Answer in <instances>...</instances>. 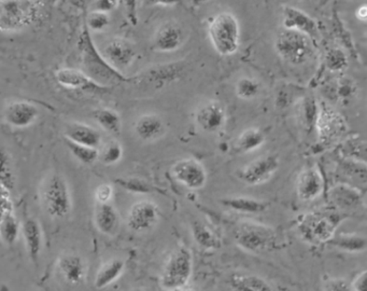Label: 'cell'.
<instances>
[{
	"label": "cell",
	"mask_w": 367,
	"mask_h": 291,
	"mask_svg": "<svg viewBox=\"0 0 367 291\" xmlns=\"http://www.w3.org/2000/svg\"><path fill=\"white\" fill-rule=\"evenodd\" d=\"M208 35L214 50L223 57L233 55L239 49V23L231 12H221L216 15L210 22Z\"/></svg>",
	"instance_id": "6da1fadb"
},
{
	"label": "cell",
	"mask_w": 367,
	"mask_h": 291,
	"mask_svg": "<svg viewBox=\"0 0 367 291\" xmlns=\"http://www.w3.org/2000/svg\"><path fill=\"white\" fill-rule=\"evenodd\" d=\"M80 45L81 50H82L85 74L92 78L93 80L96 81L100 86L101 84H116V83L128 81V79L121 76L120 73L111 67L107 63L106 59L100 57L98 52L95 50L87 27L83 31Z\"/></svg>",
	"instance_id": "7a4b0ae2"
},
{
	"label": "cell",
	"mask_w": 367,
	"mask_h": 291,
	"mask_svg": "<svg viewBox=\"0 0 367 291\" xmlns=\"http://www.w3.org/2000/svg\"><path fill=\"white\" fill-rule=\"evenodd\" d=\"M235 241L244 251L259 255L275 248L277 235L269 225L245 221L236 229Z\"/></svg>",
	"instance_id": "3957f363"
},
{
	"label": "cell",
	"mask_w": 367,
	"mask_h": 291,
	"mask_svg": "<svg viewBox=\"0 0 367 291\" xmlns=\"http://www.w3.org/2000/svg\"><path fill=\"white\" fill-rule=\"evenodd\" d=\"M278 55L291 65L306 63L313 54V39L309 36L297 31H285L279 33L275 41Z\"/></svg>",
	"instance_id": "277c9868"
},
{
	"label": "cell",
	"mask_w": 367,
	"mask_h": 291,
	"mask_svg": "<svg viewBox=\"0 0 367 291\" xmlns=\"http://www.w3.org/2000/svg\"><path fill=\"white\" fill-rule=\"evenodd\" d=\"M193 274V256L190 249L180 246L170 255L163 271L160 284L166 290L174 291L186 287Z\"/></svg>",
	"instance_id": "5b68a950"
},
{
	"label": "cell",
	"mask_w": 367,
	"mask_h": 291,
	"mask_svg": "<svg viewBox=\"0 0 367 291\" xmlns=\"http://www.w3.org/2000/svg\"><path fill=\"white\" fill-rule=\"evenodd\" d=\"M43 207L53 218H64L69 215L73 207L70 191L63 176L54 174L47 178L43 188Z\"/></svg>",
	"instance_id": "8992f818"
},
{
	"label": "cell",
	"mask_w": 367,
	"mask_h": 291,
	"mask_svg": "<svg viewBox=\"0 0 367 291\" xmlns=\"http://www.w3.org/2000/svg\"><path fill=\"white\" fill-rule=\"evenodd\" d=\"M341 223L340 216L313 214L305 216L299 225L301 237L311 244L330 243L335 237L337 227Z\"/></svg>",
	"instance_id": "52a82bcc"
},
{
	"label": "cell",
	"mask_w": 367,
	"mask_h": 291,
	"mask_svg": "<svg viewBox=\"0 0 367 291\" xmlns=\"http://www.w3.org/2000/svg\"><path fill=\"white\" fill-rule=\"evenodd\" d=\"M33 1H1L0 27L3 31H17L33 24L38 17V5Z\"/></svg>",
	"instance_id": "ba28073f"
},
{
	"label": "cell",
	"mask_w": 367,
	"mask_h": 291,
	"mask_svg": "<svg viewBox=\"0 0 367 291\" xmlns=\"http://www.w3.org/2000/svg\"><path fill=\"white\" fill-rule=\"evenodd\" d=\"M315 128L318 130L319 138L324 144L334 142L346 132L345 120L334 108L327 104L319 105V114Z\"/></svg>",
	"instance_id": "9c48e42d"
},
{
	"label": "cell",
	"mask_w": 367,
	"mask_h": 291,
	"mask_svg": "<svg viewBox=\"0 0 367 291\" xmlns=\"http://www.w3.org/2000/svg\"><path fill=\"white\" fill-rule=\"evenodd\" d=\"M279 168V160L277 156H269L257 158L255 161L246 165L240 171L239 179L246 185L259 186L269 181Z\"/></svg>",
	"instance_id": "30bf717a"
},
{
	"label": "cell",
	"mask_w": 367,
	"mask_h": 291,
	"mask_svg": "<svg viewBox=\"0 0 367 291\" xmlns=\"http://www.w3.org/2000/svg\"><path fill=\"white\" fill-rule=\"evenodd\" d=\"M172 175L188 189H200L207 183L205 167L194 159H184L177 162L172 167Z\"/></svg>",
	"instance_id": "8fae6325"
},
{
	"label": "cell",
	"mask_w": 367,
	"mask_h": 291,
	"mask_svg": "<svg viewBox=\"0 0 367 291\" xmlns=\"http://www.w3.org/2000/svg\"><path fill=\"white\" fill-rule=\"evenodd\" d=\"M158 207L151 201L135 203L130 209L128 225L135 232H146L152 229L158 221Z\"/></svg>",
	"instance_id": "7c38bea8"
},
{
	"label": "cell",
	"mask_w": 367,
	"mask_h": 291,
	"mask_svg": "<svg viewBox=\"0 0 367 291\" xmlns=\"http://www.w3.org/2000/svg\"><path fill=\"white\" fill-rule=\"evenodd\" d=\"M195 120L202 130L207 133L218 132L225 124V108L221 103L212 100L198 109Z\"/></svg>",
	"instance_id": "4fadbf2b"
},
{
	"label": "cell",
	"mask_w": 367,
	"mask_h": 291,
	"mask_svg": "<svg viewBox=\"0 0 367 291\" xmlns=\"http://www.w3.org/2000/svg\"><path fill=\"white\" fill-rule=\"evenodd\" d=\"M104 59L114 69L126 68L136 59V51L125 39H114L105 47Z\"/></svg>",
	"instance_id": "5bb4252c"
},
{
	"label": "cell",
	"mask_w": 367,
	"mask_h": 291,
	"mask_svg": "<svg viewBox=\"0 0 367 291\" xmlns=\"http://www.w3.org/2000/svg\"><path fill=\"white\" fill-rule=\"evenodd\" d=\"M322 191L323 179L318 170L307 167L301 172L297 180V194L301 201H313Z\"/></svg>",
	"instance_id": "9a60e30c"
},
{
	"label": "cell",
	"mask_w": 367,
	"mask_h": 291,
	"mask_svg": "<svg viewBox=\"0 0 367 291\" xmlns=\"http://www.w3.org/2000/svg\"><path fill=\"white\" fill-rule=\"evenodd\" d=\"M55 76L59 84L66 88L77 89L87 92H101L106 90V87L100 86L85 73L78 69L61 68L57 71Z\"/></svg>",
	"instance_id": "2e32d148"
},
{
	"label": "cell",
	"mask_w": 367,
	"mask_h": 291,
	"mask_svg": "<svg viewBox=\"0 0 367 291\" xmlns=\"http://www.w3.org/2000/svg\"><path fill=\"white\" fill-rule=\"evenodd\" d=\"M37 117V107L24 100L10 103L5 109L6 122L13 128H29Z\"/></svg>",
	"instance_id": "e0dca14e"
},
{
	"label": "cell",
	"mask_w": 367,
	"mask_h": 291,
	"mask_svg": "<svg viewBox=\"0 0 367 291\" xmlns=\"http://www.w3.org/2000/svg\"><path fill=\"white\" fill-rule=\"evenodd\" d=\"M283 25L285 29L301 31L309 36L311 39L315 38L318 35L315 20L297 8L290 6L283 8Z\"/></svg>",
	"instance_id": "ac0fdd59"
},
{
	"label": "cell",
	"mask_w": 367,
	"mask_h": 291,
	"mask_svg": "<svg viewBox=\"0 0 367 291\" xmlns=\"http://www.w3.org/2000/svg\"><path fill=\"white\" fill-rule=\"evenodd\" d=\"M57 269L64 280L71 285L81 284L87 276V264L82 257L75 253H66L59 257Z\"/></svg>",
	"instance_id": "d6986e66"
},
{
	"label": "cell",
	"mask_w": 367,
	"mask_h": 291,
	"mask_svg": "<svg viewBox=\"0 0 367 291\" xmlns=\"http://www.w3.org/2000/svg\"><path fill=\"white\" fill-rule=\"evenodd\" d=\"M184 41L181 29L176 23L168 22L156 31L154 47L160 52H172L179 49Z\"/></svg>",
	"instance_id": "ffe728a7"
},
{
	"label": "cell",
	"mask_w": 367,
	"mask_h": 291,
	"mask_svg": "<svg viewBox=\"0 0 367 291\" xmlns=\"http://www.w3.org/2000/svg\"><path fill=\"white\" fill-rule=\"evenodd\" d=\"M22 232L29 258L37 264L43 251V231L40 225L33 218H27L22 225Z\"/></svg>",
	"instance_id": "44dd1931"
},
{
	"label": "cell",
	"mask_w": 367,
	"mask_h": 291,
	"mask_svg": "<svg viewBox=\"0 0 367 291\" xmlns=\"http://www.w3.org/2000/svg\"><path fill=\"white\" fill-rule=\"evenodd\" d=\"M94 223L99 232L111 237L118 231L120 217L110 203L98 204L95 209Z\"/></svg>",
	"instance_id": "7402d4cb"
},
{
	"label": "cell",
	"mask_w": 367,
	"mask_h": 291,
	"mask_svg": "<svg viewBox=\"0 0 367 291\" xmlns=\"http://www.w3.org/2000/svg\"><path fill=\"white\" fill-rule=\"evenodd\" d=\"M65 137L75 144L91 148L98 147L101 142L100 133L92 126L82 124H69L65 130Z\"/></svg>",
	"instance_id": "603a6c76"
},
{
	"label": "cell",
	"mask_w": 367,
	"mask_h": 291,
	"mask_svg": "<svg viewBox=\"0 0 367 291\" xmlns=\"http://www.w3.org/2000/svg\"><path fill=\"white\" fill-rule=\"evenodd\" d=\"M135 132L140 140L151 142L164 135L165 124L156 114H144L135 124Z\"/></svg>",
	"instance_id": "cb8c5ba5"
},
{
	"label": "cell",
	"mask_w": 367,
	"mask_h": 291,
	"mask_svg": "<svg viewBox=\"0 0 367 291\" xmlns=\"http://www.w3.org/2000/svg\"><path fill=\"white\" fill-rule=\"evenodd\" d=\"M232 291H274L271 285L259 275L234 273L230 276Z\"/></svg>",
	"instance_id": "d4e9b609"
},
{
	"label": "cell",
	"mask_w": 367,
	"mask_h": 291,
	"mask_svg": "<svg viewBox=\"0 0 367 291\" xmlns=\"http://www.w3.org/2000/svg\"><path fill=\"white\" fill-rule=\"evenodd\" d=\"M186 66L184 63H170V64L158 65L149 70V77L156 84H167L179 80L184 76Z\"/></svg>",
	"instance_id": "484cf974"
},
{
	"label": "cell",
	"mask_w": 367,
	"mask_h": 291,
	"mask_svg": "<svg viewBox=\"0 0 367 291\" xmlns=\"http://www.w3.org/2000/svg\"><path fill=\"white\" fill-rule=\"evenodd\" d=\"M125 262L121 259H112L105 263L95 276L94 286L97 289H104L119 280L124 273Z\"/></svg>",
	"instance_id": "4316f807"
},
{
	"label": "cell",
	"mask_w": 367,
	"mask_h": 291,
	"mask_svg": "<svg viewBox=\"0 0 367 291\" xmlns=\"http://www.w3.org/2000/svg\"><path fill=\"white\" fill-rule=\"evenodd\" d=\"M192 237L198 246L207 251H216L221 248L222 241L220 237L202 221H195L191 225Z\"/></svg>",
	"instance_id": "83f0119b"
},
{
	"label": "cell",
	"mask_w": 367,
	"mask_h": 291,
	"mask_svg": "<svg viewBox=\"0 0 367 291\" xmlns=\"http://www.w3.org/2000/svg\"><path fill=\"white\" fill-rule=\"evenodd\" d=\"M267 136L263 130L257 128H248L240 134L235 142V150L238 154H250L259 149L265 144Z\"/></svg>",
	"instance_id": "f1b7e54d"
},
{
	"label": "cell",
	"mask_w": 367,
	"mask_h": 291,
	"mask_svg": "<svg viewBox=\"0 0 367 291\" xmlns=\"http://www.w3.org/2000/svg\"><path fill=\"white\" fill-rule=\"evenodd\" d=\"M222 205L241 214H261L267 211L269 204L250 197H227L221 200Z\"/></svg>",
	"instance_id": "f546056e"
},
{
	"label": "cell",
	"mask_w": 367,
	"mask_h": 291,
	"mask_svg": "<svg viewBox=\"0 0 367 291\" xmlns=\"http://www.w3.org/2000/svg\"><path fill=\"white\" fill-rule=\"evenodd\" d=\"M339 251H346L350 253H359L367 248V239L364 237L358 234H341L335 235L332 241L329 243Z\"/></svg>",
	"instance_id": "4dcf8cb0"
},
{
	"label": "cell",
	"mask_w": 367,
	"mask_h": 291,
	"mask_svg": "<svg viewBox=\"0 0 367 291\" xmlns=\"http://www.w3.org/2000/svg\"><path fill=\"white\" fill-rule=\"evenodd\" d=\"M20 230V223L15 213L1 214L0 235L6 245L12 246L15 244L19 237Z\"/></svg>",
	"instance_id": "1f68e13d"
},
{
	"label": "cell",
	"mask_w": 367,
	"mask_h": 291,
	"mask_svg": "<svg viewBox=\"0 0 367 291\" xmlns=\"http://www.w3.org/2000/svg\"><path fill=\"white\" fill-rule=\"evenodd\" d=\"M97 124L107 132L118 136L121 133V118L114 110L109 108L98 109L94 112Z\"/></svg>",
	"instance_id": "d6a6232c"
},
{
	"label": "cell",
	"mask_w": 367,
	"mask_h": 291,
	"mask_svg": "<svg viewBox=\"0 0 367 291\" xmlns=\"http://www.w3.org/2000/svg\"><path fill=\"white\" fill-rule=\"evenodd\" d=\"M331 197L333 201L344 209H349L352 206L358 205L360 203V193L352 188L347 186H337L331 191Z\"/></svg>",
	"instance_id": "836d02e7"
},
{
	"label": "cell",
	"mask_w": 367,
	"mask_h": 291,
	"mask_svg": "<svg viewBox=\"0 0 367 291\" xmlns=\"http://www.w3.org/2000/svg\"><path fill=\"white\" fill-rule=\"evenodd\" d=\"M260 92H261V84L255 79L245 77L239 79L236 83V95L240 100H255L259 96Z\"/></svg>",
	"instance_id": "e575fe53"
},
{
	"label": "cell",
	"mask_w": 367,
	"mask_h": 291,
	"mask_svg": "<svg viewBox=\"0 0 367 291\" xmlns=\"http://www.w3.org/2000/svg\"><path fill=\"white\" fill-rule=\"evenodd\" d=\"M66 144L73 156L81 163L89 165V164H93L97 159H99L100 152L97 150V148L87 147L83 144H75L68 140H66Z\"/></svg>",
	"instance_id": "d590c367"
},
{
	"label": "cell",
	"mask_w": 367,
	"mask_h": 291,
	"mask_svg": "<svg viewBox=\"0 0 367 291\" xmlns=\"http://www.w3.org/2000/svg\"><path fill=\"white\" fill-rule=\"evenodd\" d=\"M0 185L6 189L15 188V176L12 166L11 156L9 152L3 150L1 152V170H0Z\"/></svg>",
	"instance_id": "8d00e7d4"
},
{
	"label": "cell",
	"mask_w": 367,
	"mask_h": 291,
	"mask_svg": "<svg viewBox=\"0 0 367 291\" xmlns=\"http://www.w3.org/2000/svg\"><path fill=\"white\" fill-rule=\"evenodd\" d=\"M325 65L333 73H339L348 67V57L339 47H333L325 55Z\"/></svg>",
	"instance_id": "74e56055"
},
{
	"label": "cell",
	"mask_w": 367,
	"mask_h": 291,
	"mask_svg": "<svg viewBox=\"0 0 367 291\" xmlns=\"http://www.w3.org/2000/svg\"><path fill=\"white\" fill-rule=\"evenodd\" d=\"M319 114V105L315 103L313 97H307L304 100L303 106H301V119H303V124L307 130H313L315 128V122L318 119Z\"/></svg>",
	"instance_id": "f35d334b"
},
{
	"label": "cell",
	"mask_w": 367,
	"mask_h": 291,
	"mask_svg": "<svg viewBox=\"0 0 367 291\" xmlns=\"http://www.w3.org/2000/svg\"><path fill=\"white\" fill-rule=\"evenodd\" d=\"M123 156V148L119 142H111L104 148L103 152L99 154V159L107 165L118 163Z\"/></svg>",
	"instance_id": "ab89813d"
},
{
	"label": "cell",
	"mask_w": 367,
	"mask_h": 291,
	"mask_svg": "<svg viewBox=\"0 0 367 291\" xmlns=\"http://www.w3.org/2000/svg\"><path fill=\"white\" fill-rule=\"evenodd\" d=\"M110 24L109 13L105 12L94 11L87 17V29L93 31H104Z\"/></svg>",
	"instance_id": "60d3db41"
},
{
	"label": "cell",
	"mask_w": 367,
	"mask_h": 291,
	"mask_svg": "<svg viewBox=\"0 0 367 291\" xmlns=\"http://www.w3.org/2000/svg\"><path fill=\"white\" fill-rule=\"evenodd\" d=\"M117 183L120 184L124 189L135 193H148L151 191V187L139 178H130V179H118Z\"/></svg>",
	"instance_id": "b9f144b4"
},
{
	"label": "cell",
	"mask_w": 367,
	"mask_h": 291,
	"mask_svg": "<svg viewBox=\"0 0 367 291\" xmlns=\"http://www.w3.org/2000/svg\"><path fill=\"white\" fill-rule=\"evenodd\" d=\"M113 197V187L109 184H103L97 187L95 191V197H96L97 203L98 204H108L110 203L111 199Z\"/></svg>",
	"instance_id": "7bdbcfd3"
},
{
	"label": "cell",
	"mask_w": 367,
	"mask_h": 291,
	"mask_svg": "<svg viewBox=\"0 0 367 291\" xmlns=\"http://www.w3.org/2000/svg\"><path fill=\"white\" fill-rule=\"evenodd\" d=\"M327 291H353V289L344 278H333L327 283Z\"/></svg>",
	"instance_id": "ee69618b"
},
{
	"label": "cell",
	"mask_w": 367,
	"mask_h": 291,
	"mask_svg": "<svg viewBox=\"0 0 367 291\" xmlns=\"http://www.w3.org/2000/svg\"><path fill=\"white\" fill-rule=\"evenodd\" d=\"M351 286L353 291H367V270L362 271L360 274L357 275Z\"/></svg>",
	"instance_id": "f6af8a7d"
},
{
	"label": "cell",
	"mask_w": 367,
	"mask_h": 291,
	"mask_svg": "<svg viewBox=\"0 0 367 291\" xmlns=\"http://www.w3.org/2000/svg\"><path fill=\"white\" fill-rule=\"evenodd\" d=\"M119 1H112V0H101L97 3V11L109 13L111 10L116 9L118 7Z\"/></svg>",
	"instance_id": "bcb514c9"
},
{
	"label": "cell",
	"mask_w": 367,
	"mask_h": 291,
	"mask_svg": "<svg viewBox=\"0 0 367 291\" xmlns=\"http://www.w3.org/2000/svg\"><path fill=\"white\" fill-rule=\"evenodd\" d=\"M357 17H358L360 21L367 22V5L361 6L357 10Z\"/></svg>",
	"instance_id": "7dc6e473"
},
{
	"label": "cell",
	"mask_w": 367,
	"mask_h": 291,
	"mask_svg": "<svg viewBox=\"0 0 367 291\" xmlns=\"http://www.w3.org/2000/svg\"><path fill=\"white\" fill-rule=\"evenodd\" d=\"M174 291H194V290H192V289L186 288V287H184V288L177 289V290H174Z\"/></svg>",
	"instance_id": "c3c4849f"
},
{
	"label": "cell",
	"mask_w": 367,
	"mask_h": 291,
	"mask_svg": "<svg viewBox=\"0 0 367 291\" xmlns=\"http://www.w3.org/2000/svg\"><path fill=\"white\" fill-rule=\"evenodd\" d=\"M134 291H144V290H142V289H136V290H134Z\"/></svg>",
	"instance_id": "681fc988"
}]
</instances>
